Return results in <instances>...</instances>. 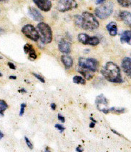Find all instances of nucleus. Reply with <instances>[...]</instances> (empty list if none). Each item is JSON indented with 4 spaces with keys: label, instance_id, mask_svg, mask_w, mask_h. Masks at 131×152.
Returning a JSON list of instances; mask_svg holds the SVG:
<instances>
[{
    "label": "nucleus",
    "instance_id": "nucleus-1",
    "mask_svg": "<svg viewBox=\"0 0 131 152\" xmlns=\"http://www.w3.org/2000/svg\"><path fill=\"white\" fill-rule=\"evenodd\" d=\"M75 23L79 27L85 30H95L99 27V22L93 14L84 12L82 15H76Z\"/></svg>",
    "mask_w": 131,
    "mask_h": 152
},
{
    "label": "nucleus",
    "instance_id": "nucleus-2",
    "mask_svg": "<svg viewBox=\"0 0 131 152\" xmlns=\"http://www.w3.org/2000/svg\"><path fill=\"white\" fill-rule=\"evenodd\" d=\"M101 74L105 78L110 82L123 83L120 67L113 61H108L106 63L105 66L101 70Z\"/></svg>",
    "mask_w": 131,
    "mask_h": 152
},
{
    "label": "nucleus",
    "instance_id": "nucleus-3",
    "mask_svg": "<svg viewBox=\"0 0 131 152\" xmlns=\"http://www.w3.org/2000/svg\"><path fill=\"white\" fill-rule=\"evenodd\" d=\"M37 28L42 43H50L52 40V31L50 26L45 22H40L38 24Z\"/></svg>",
    "mask_w": 131,
    "mask_h": 152
},
{
    "label": "nucleus",
    "instance_id": "nucleus-4",
    "mask_svg": "<svg viewBox=\"0 0 131 152\" xmlns=\"http://www.w3.org/2000/svg\"><path fill=\"white\" fill-rule=\"evenodd\" d=\"M113 8H114V5H113V2H111V1L107 2L106 4H102L95 9V16L100 19L108 18L110 16L113 14Z\"/></svg>",
    "mask_w": 131,
    "mask_h": 152
},
{
    "label": "nucleus",
    "instance_id": "nucleus-5",
    "mask_svg": "<svg viewBox=\"0 0 131 152\" xmlns=\"http://www.w3.org/2000/svg\"><path fill=\"white\" fill-rule=\"evenodd\" d=\"M78 66L91 71L92 72H95L98 69L99 62L97 59L93 58L80 57L79 59Z\"/></svg>",
    "mask_w": 131,
    "mask_h": 152
},
{
    "label": "nucleus",
    "instance_id": "nucleus-6",
    "mask_svg": "<svg viewBox=\"0 0 131 152\" xmlns=\"http://www.w3.org/2000/svg\"><path fill=\"white\" fill-rule=\"evenodd\" d=\"M22 32L25 37L34 42H38L40 39V34L36 28L32 24H26L22 29Z\"/></svg>",
    "mask_w": 131,
    "mask_h": 152
},
{
    "label": "nucleus",
    "instance_id": "nucleus-7",
    "mask_svg": "<svg viewBox=\"0 0 131 152\" xmlns=\"http://www.w3.org/2000/svg\"><path fill=\"white\" fill-rule=\"evenodd\" d=\"M77 3L75 0H59L57 3V9L58 11L65 12L74 10L77 7Z\"/></svg>",
    "mask_w": 131,
    "mask_h": 152
},
{
    "label": "nucleus",
    "instance_id": "nucleus-8",
    "mask_svg": "<svg viewBox=\"0 0 131 152\" xmlns=\"http://www.w3.org/2000/svg\"><path fill=\"white\" fill-rule=\"evenodd\" d=\"M78 41L84 45L97 46L100 43V39L97 37H90L87 34H79L77 37Z\"/></svg>",
    "mask_w": 131,
    "mask_h": 152
},
{
    "label": "nucleus",
    "instance_id": "nucleus-9",
    "mask_svg": "<svg viewBox=\"0 0 131 152\" xmlns=\"http://www.w3.org/2000/svg\"><path fill=\"white\" fill-rule=\"evenodd\" d=\"M95 104L96 107L99 111H102L104 114H107L109 113L108 110V102H107V99L102 94L99 95L96 97L95 99Z\"/></svg>",
    "mask_w": 131,
    "mask_h": 152
},
{
    "label": "nucleus",
    "instance_id": "nucleus-10",
    "mask_svg": "<svg viewBox=\"0 0 131 152\" xmlns=\"http://www.w3.org/2000/svg\"><path fill=\"white\" fill-rule=\"evenodd\" d=\"M40 10L43 12H49L52 8V3L49 0H32Z\"/></svg>",
    "mask_w": 131,
    "mask_h": 152
},
{
    "label": "nucleus",
    "instance_id": "nucleus-11",
    "mask_svg": "<svg viewBox=\"0 0 131 152\" xmlns=\"http://www.w3.org/2000/svg\"><path fill=\"white\" fill-rule=\"evenodd\" d=\"M58 48H59L60 52L64 54H69L71 52V44L70 42L65 39L60 40L58 45Z\"/></svg>",
    "mask_w": 131,
    "mask_h": 152
},
{
    "label": "nucleus",
    "instance_id": "nucleus-12",
    "mask_svg": "<svg viewBox=\"0 0 131 152\" xmlns=\"http://www.w3.org/2000/svg\"><path fill=\"white\" fill-rule=\"evenodd\" d=\"M28 13H29V15L31 17V18L34 19L35 21H37V22H42V21H43V16L42 15V14L37 9L34 7H29V10H28Z\"/></svg>",
    "mask_w": 131,
    "mask_h": 152
},
{
    "label": "nucleus",
    "instance_id": "nucleus-13",
    "mask_svg": "<svg viewBox=\"0 0 131 152\" xmlns=\"http://www.w3.org/2000/svg\"><path fill=\"white\" fill-rule=\"evenodd\" d=\"M122 68L123 72L127 74V76L130 77L131 73V59L130 57H125L122 61Z\"/></svg>",
    "mask_w": 131,
    "mask_h": 152
},
{
    "label": "nucleus",
    "instance_id": "nucleus-14",
    "mask_svg": "<svg viewBox=\"0 0 131 152\" xmlns=\"http://www.w3.org/2000/svg\"><path fill=\"white\" fill-rule=\"evenodd\" d=\"M24 51L25 54H29L30 59L34 60L38 58V55H37L34 47H32V45H30V44H26L24 46Z\"/></svg>",
    "mask_w": 131,
    "mask_h": 152
},
{
    "label": "nucleus",
    "instance_id": "nucleus-15",
    "mask_svg": "<svg viewBox=\"0 0 131 152\" xmlns=\"http://www.w3.org/2000/svg\"><path fill=\"white\" fill-rule=\"evenodd\" d=\"M77 71L82 74L83 77H84V78L87 79V80H90V79H93L94 74H93V72H92L91 71L86 69L82 68V67L79 66L77 67Z\"/></svg>",
    "mask_w": 131,
    "mask_h": 152
},
{
    "label": "nucleus",
    "instance_id": "nucleus-16",
    "mask_svg": "<svg viewBox=\"0 0 131 152\" xmlns=\"http://www.w3.org/2000/svg\"><path fill=\"white\" fill-rule=\"evenodd\" d=\"M130 12H127V11H123L120 13L119 17H120V19L122 20L123 22L125 23V24H127V26H129L130 27Z\"/></svg>",
    "mask_w": 131,
    "mask_h": 152
},
{
    "label": "nucleus",
    "instance_id": "nucleus-17",
    "mask_svg": "<svg viewBox=\"0 0 131 152\" xmlns=\"http://www.w3.org/2000/svg\"><path fill=\"white\" fill-rule=\"evenodd\" d=\"M61 61L66 69H70L73 65V59L70 56L63 55L61 56Z\"/></svg>",
    "mask_w": 131,
    "mask_h": 152
},
{
    "label": "nucleus",
    "instance_id": "nucleus-18",
    "mask_svg": "<svg viewBox=\"0 0 131 152\" xmlns=\"http://www.w3.org/2000/svg\"><path fill=\"white\" fill-rule=\"evenodd\" d=\"M106 29L108 31L110 36L115 37L116 36L117 34H118V26H117V24L116 22H110L109 24L106 26Z\"/></svg>",
    "mask_w": 131,
    "mask_h": 152
},
{
    "label": "nucleus",
    "instance_id": "nucleus-19",
    "mask_svg": "<svg viewBox=\"0 0 131 152\" xmlns=\"http://www.w3.org/2000/svg\"><path fill=\"white\" fill-rule=\"evenodd\" d=\"M130 39H131V31L130 30L125 31L120 34V42L121 43H127V45H130Z\"/></svg>",
    "mask_w": 131,
    "mask_h": 152
},
{
    "label": "nucleus",
    "instance_id": "nucleus-20",
    "mask_svg": "<svg viewBox=\"0 0 131 152\" xmlns=\"http://www.w3.org/2000/svg\"><path fill=\"white\" fill-rule=\"evenodd\" d=\"M8 109V104L4 100H0V116H4V111Z\"/></svg>",
    "mask_w": 131,
    "mask_h": 152
},
{
    "label": "nucleus",
    "instance_id": "nucleus-21",
    "mask_svg": "<svg viewBox=\"0 0 131 152\" xmlns=\"http://www.w3.org/2000/svg\"><path fill=\"white\" fill-rule=\"evenodd\" d=\"M72 81H73L74 83L75 84H81L82 85H85L86 84V81L84 78H82V77H79V76H75L72 79Z\"/></svg>",
    "mask_w": 131,
    "mask_h": 152
},
{
    "label": "nucleus",
    "instance_id": "nucleus-22",
    "mask_svg": "<svg viewBox=\"0 0 131 152\" xmlns=\"http://www.w3.org/2000/svg\"><path fill=\"white\" fill-rule=\"evenodd\" d=\"M120 6L123 7H130L131 4V0H117Z\"/></svg>",
    "mask_w": 131,
    "mask_h": 152
},
{
    "label": "nucleus",
    "instance_id": "nucleus-23",
    "mask_svg": "<svg viewBox=\"0 0 131 152\" xmlns=\"http://www.w3.org/2000/svg\"><path fill=\"white\" fill-rule=\"evenodd\" d=\"M32 75L34 76V77H36V78L38 79V80H40V82H41L42 83H45V79H44L43 77H42V76H40V74H36V73H34V72H32Z\"/></svg>",
    "mask_w": 131,
    "mask_h": 152
},
{
    "label": "nucleus",
    "instance_id": "nucleus-24",
    "mask_svg": "<svg viewBox=\"0 0 131 152\" xmlns=\"http://www.w3.org/2000/svg\"><path fill=\"white\" fill-rule=\"evenodd\" d=\"M26 107V104H22L20 106V111H19V116H23V114H24V109H25V107Z\"/></svg>",
    "mask_w": 131,
    "mask_h": 152
},
{
    "label": "nucleus",
    "instance_id": "nucleus-25",
    "mask_svg": "<svg viewBox=\"0 0 131 152\" xmlns=\"http://www.w3.org/2000/svg\"><path fill=\"white\" fill-rule=\"evenodd\" d=\"M24 139H25V141H26V145L28 146V147H29L30 149H32L33 148V145L32 144L31 142H30V141L29 140V139H28L27 137H24Z\"/></svg>",
    "mask_w": 131,
    "mask_h": 152
},
{
    "label": "nucleus",
    "instance_id": "nucleus-26",
    "mask_svg": "<svg viewBox=\"0 0 131 152\" xmlns=\"http://www.w3.org/2000/svg\"><path fill=\"white\" fill-rule=\"evenodd\" d=\"M55 126L56 129H57L60 131V133H62V132H63L64 130L65 129V127H64L63 126H62L61 124H55V126Z\"/></svg>",
    "mask_w": 131,
    "mask_h": 152
},
{
    "label": "nucleus",
    "instance_id": "nucleus-27",
    "mask_svg": "<svg viewBox=\"0 0 131 152\" xmlns=\"http://www.w3.org/2000/svg\"><path fill=\"white\" fill-rule=\"evenodd\" d=\"M58 119H59L62 123H65V117H64L63 116H62L60 114H58Z\"/></svg>",
    "mask_w": 131,
    "mask_h": 152
},
{
    "label": "nucleus",
    "instance_id": "nucleus-28",
    "mask_svg": "<svg viewBox=\"0 0 131 152\" xmlns=\"http://www.w3.org/2000/svg\"><path fill=\"white\" fill-rule=\"evenodd\" d=\"M7 64H8V66H10V69H16V66L14 64H12V62H8Z\"/></svg>",
    "mask_w": 131,
    "mask_h": 152
},
{
    "label": "nucleus",
    "instance_id": "nucleus-29",
    "mask_svg": "<svg viewBox=\"0 0 131 152\" xmlns=\"http://www.w3.org/2000/svg\"><path fill=\"white\" fill-rule=\"evenodd\" d=\"M95 4H101L103 2H105L106 0H95Z\"/></svg>",
    "mask_w": 131,
    "mask_h": 152
},
{
    "label": "nucleus",
    "instance_id": "nucleus-30",
    "mask_svg": "<svg viewBox=\"0 0 131 152\" xmlns=\"http://www.w3.org/2000/svg\"><path fill=\"white\" fill-rule=\"evenodd\" d=\"M76 151H78V152H82L83 151V148H82V146L79 145V146H77V148H76Z\"/></svg>",
    "mask_w": 131,
    "mask_h": 152
},
{
    "label": "nucleus",
    "instance_id": "nucleus-31",
    "mask_svg": "<svg viewBox=\"0 0 131 152\" xmlns=\"http://www.w3.org/2000/svg\"><path fill=\"white\" fill-rule=\"evenodd\" d=\"M51 108H52V110H55V109H56V108H57V106H56V104H54V103H52V104H51Z\"/></svg>",
    "mask_w": 131,
    "mask_h": 152
},
{
    "label": "nucleus",
    "instance_id": "nucleus-32",
    "mask_svg": "<svg viewBox=\"0 0 131 152\" xmlns=\"http://www.w3.org/2000/svg\"><path fill=\"white\" fill-rule=\"evenodd\" d=\"M111 131H112V132H113V133H115V134H117V135L120 136V137H123V136H122V135H121V134H120V133H118V132H116V130L113 129H111Z\"/></svg>",
    "mask_w": 131,
    "mask_h": 152
},
{
    "label": "nucleus",
    "instance_id": "nucleus-33",
    "mask_svg": "<svg viewBox=\"0 0 131 152\" xmlns=\"http://www.w3.org/2000/svg\"><path fill=\"white\" fill-rule=\"evenodd\" d=\"M89 126H90V128H94V127L95 126V123H94L93 121V122H91Z\"/></svg>",
    "mask_w": 131,
    "mask_h": 152
},
{
    "label": "nucleus",
    "instance_id": "nucleus-34",
    "mask_svg": "<svg viewBox=\"0 0 131 152\" xmlns=\"http://www.w3.org/2000/svg\"><path fill=\"white\" fill-rule=\"evenodd\" d=\"M19 92H21V93H26V90H25L24 89H21L19 90Z\"/></svg>",
    "mask_w": 131,
    "mask_h": 152
},
{
    "label": "nucleus",
    "instance_id": "nucleus-35",
    "mask_svg": "<svg viewBox=\"0 0 131 152\" xmlns=\"http://www.w3.org/2000/svg\"><path fill=\"white\" fill-rule=\"evenodd\" d=\"M3 137H4V134L0 131V139H2Z\"/></svg>",
    "mask_w": 131,
    "mask_h": 152
},
{
    "label": "nucleus",
    "instance_id": "nucleus-36",
    "mask_svg": "<svg viewBox=\"0 0 131 152\" xmlns=\"http://www.w3.org/2000/svg\"><path fill=\"white\" fill-rule=\"evenodd\" d=\"M90 120H91V121H93V122H94V123H95V124H96V123H97V121H96V120H95V119H94L93 117H90Z\"/></svg>",
    "mask_w": 131,
    "mask_h": 152
},
{
    "label": "nucleus",
    "instance_id": "nucleus-37",
    "mask_svg": "<svg viewBox=\"0 0 131 152\" xmlns=\"http://www.w3.org/2000/svg\"><path fill=\"white\" fill-rule=\"evenodd\" d=\"M9 0H0V3H5L7 2Z\"/></svg>",
    "mask_w": 131,
    "mask_h": 152
},
{
    "label": "nucleus",
    "instance_id": "nucleus-38",
    "mask_svg": "<svg viewBox=\"0 0 131 152\" xmlns=\"http://www.w3.org/2000/svg\"><path fill=\"white\" fill-rule=\"evenodd\" d=\"M10 79H17V77H15V76H10Z\"/></svg>",
    "mask_w": 131,
    "mask_h": 152
},
{
    "label": "nucleus",
    "instance_id": "nucleus-39",
    "mask_svg": "<svg viewBox=\"0 0 131 152\" xmlns=\"http://www.w3.org/2000/svg\"><path fill=\"white\" fill-rule=\"evenodd\" d=\"M3 32H4V29H2L1 28H0V34H2Z\"/></svg>",
    "mask_w": 131,
    "mask_h": 152
},
{
    "label": "nucleus",
    "instance_id": "nucleus-40",
    "mask_svg": "<svg viewBox=\"0 0 131 152\" xmlns=\"http://www.w3.org/2000/svg\"><path fill=\"white\" fill-rule=\"evenodd\" d=\"M0 77H2V74H1V72H0Z\"/></svg>",
    "mask_w": 131,
    "mask_h": 152
},
{
    "label": "nucleus",
    "instance_id": "nucleus-41",
    "mask_svg": "<svg viewBox=\"0 0 131 152\" xmlns=\"http://www.w3.org/2000/svg\"><path fill=\"white\" fill-rule=\"evenodd\" d=\"M2 59V57H1V56H0V59Z\"/></svg>",
    "mask_w": 131,
    "mask_h": 152
},
{
    "label": "nucleus",
    "instance_id": "nucleus-42",
    "mask_svg": "<svg viewBox=\"0 0 131 152\" xmlns=\"http://www.w3.org/2000/svg\"><path fill=\"white\" fill-rule=\"evenodd\" d=\"M0 12H1V10H0Z\"/></svg>",
    "mask_w": 131,
    "mask_h": 152
}]
</instances>
